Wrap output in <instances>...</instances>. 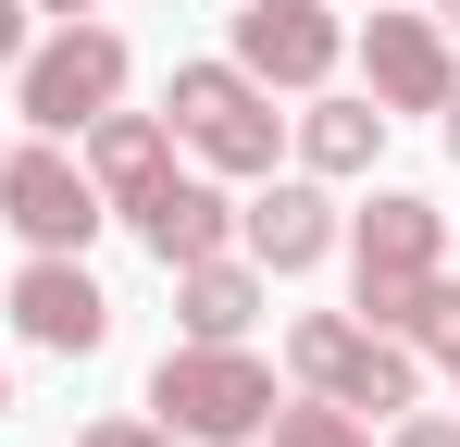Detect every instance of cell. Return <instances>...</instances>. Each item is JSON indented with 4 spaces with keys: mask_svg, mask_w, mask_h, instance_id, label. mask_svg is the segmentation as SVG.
Segmentation results:
<instances>
[{
    "mask_svg": "<svg viewBox=\"0 0 460 447\" xmlns=\"http://www.w3.org/2000/svg\"><path fill=\"white\" fill-rule=\"evenodd\" d=\"M162 174H174V125H162V112H100V125H87V187H100V199L137 212Z\"/></svg>",
    "mask_w": 460,
    "mask_h": 447,
    "instance_id": "11",
    "label": "cell"
},
{
    "mask_svg": "<svg viewBox=\"0 0 460 447\" xmlns=\"http://www.w3.org/2000/svg\"><path fill=\"white\" fill-rule=\"evenodd\" d=\"M411 348H436V361H448V385H460V286H448V274H436V286H423V311H411Z\"/></svg>",
    "mask_w": 460,
    "mask_h": 447,
    "instance_id": "16",
    "label": "cell"
},
{
    "mask_svg": "<svg viewBox=\"0 0 460 447\" xmlns=\"http://www.w3.org/2000/svg\"><path fill=\"white\" fill-rule=\"evenodd\" d=\"M25 13L38 0H0V63H25Z\"/></svg>",
    "mask_w": 460,
    "mask_h": 447,
    "instance_id": "19",
    "label": "cell"
},
{
    "mask_svg": "<svg viewBox=\"0 0 460 447\" xmlns=\"http://www.w3.org/2000/svg\"><path fill=\"white\" fill-rule=\"evenodd\" d=\"M0 410H13V385H0Z\"/></svg>",
    "mask_w": 460,
    "mask_h": 447,
    "instance_id": "23",
    "label": "cell"
},
{
    "mask_svg": "<svg viewBox=\"0 0 460 447\" xmlns=\"http://www.w3.org/2000/svg\"><path fill=\"white\" fill-rule=\"evenodd\" d=\"M236 236H249L261 274H311V261L336 249V212H323V187H261V199L236 212Z\"/></svg>",
    "mask_w": 460,
    "mask_h": 447,
    "instance_id": "12",
    "label": "cell"
},
{
    "mask_svg": "<svg viewBox=\"0 0 460 447\" xmlns=\"http://www.w3.org/2000/svg\"><path fill=\"white\" fill-rule=\"evenodd\" d=\"M349 261H361V323L374 336H411V311H423L436 261H448V212L411 199V187H385L374 212L349 224Z\"/></svg>",
    "mask_w": 460,
    "mask_h": 447,
    "instance_id": "2",
    "label": "cell"
},
{
    "mask_svg": "<svg viewBox=\"0 0 460 447\" xmlns=\"http://www.w3.org/2000/svg\"><path fill=\"white\" fill-rule=\"evenodd\" d=\"M13 323H25V348H63V361H87L100 336H112V298L87 286L75 249H38L25 274H13Z\"/></svg>",
    "mask_w": 460,
    "mask_h": 447,
    "instance_id": "6",
    "label": "cell"
},
{
    "mask_svg": "<svg viewBox=\"0 0 460 447\" xmlns=\"http://www.w3.org/2000/svg\"><path fill=\"white\" fill-rule=\"evenodd\" d=\"M385 149V100H323V112H299V162L311 174H374Z\"/></svg>",
    "mask_w": 460,
    "mask_h": 447,
    "instance_id": "14",
    "label": "cell"
},
{
    "mask_svg": "<svg viewBox=\"0 0 460 447\" xmlns=\"http://www.w3.org/2000/svg\"><path fill=\"white\" fill-rule=\"evenodd\" d=\"M436 25H460V0H436Z\"/></svg>",
    "mask_w": 460,
    "mask_h": 447,
    "instance_id": "22",
    "label": "cell"
},
{
    "mask_svg": "<svg viewBox=\"0 0 460 447\" xmlns=\"http://www.w3.org/2000/svg\"><path fill=\"white\" fill-rule=\"evenodd\" d=\"M361 74H374V100L385 112H448V38L423 25V13H385L374 0V25H361Z\"/></svg>",
    "mask_w": 460,
    "mask_h": 447,
    "instance_id": "9",
    "label": "cell"
},
{
    "mask_svg": "<svg viewBox=\"0 0 460 447\" xmlns=\"http://www.w3.org/2000/svg\"><path fill=\"white\" fill-rule=\"evenodd\" d=\"M125 224L150 236V261H162V274H187V261H212V249L236 236V212L212 199V187H199V174H162V187H150V199H137Z\"/></svg>",
    "mask_w": 460,
    "mask_h": 447,
    "instance_id": "10",
    "label": "cell"
},
{
    "mask_svg": "<svg viewBox=\"0 0 460 447\" xmlns=\"http://www.w3.org/2000/svg\"><path fill=\"white\" fill-rule=\"evenodd\" d=\"M87 447H174V435H162V423H100Z\"/></svg>",
    "mask_w": 460,
    "mask_h": 447,
    "instance_id": "18",
    "label": "cell"
},
{
    "mask_svg": "<svg viewBox=\"0 0 460 447\" xmlns=\"http://www.w3.org/2000/svg\"><path fill=\"white\" fill-rule=\"evenodd\" d=\"M261 435H274V447H374V435H361V410H336V398H274Z\"/></svg>",
    "mask_w": 460,
    "mask_h": 447,
    "instance_id": "15",
    "label": "cell"
},
{
    "mask_svg": "<svg viewBox=\"0 0 460 447\" xmlns=\"http://www.w3.org/2000/svg\"><path fill=\"white\" fill-rule=\"evenodd\" d=\"M150 423L174 447H249L261 435V423H274V372L249 361V348H212V336H199V348H174V361L150 372Z\"/></svg>",
    "mask_w": 460,
    "mask_h": 447,
    "instance_id": "1",
    "label": "cell"
},
{
    "mask_svg": "<svg viewBox=\"0 0 460 447\" xmlns=\"http://www.w3.org/2000/svg\"><path fill=\"white\" fill-rule=\"evenodd\" d=\"M398 447H460V423H448V410H411V423H398Z\"/></svg>",
    "mask_w": 460,
    "mask_h": 447,
    "instance_id": "17",
    "label": "cell"
},
{
    "mask_svg": "<svg viewBox=\"0 0 460 447\" xmlns=\"http://www.w3.org/2000/svg\"><path fill=\"white\" fill-rule=\"evenodd\" d=\"M162 112H174V137L199 149L212 174H274V137H287V112H274V87H261L249 63H187Z\"/></svg>",
    "mask_w": 460,
    "mask_h": 447,
    "instance_id": "3",
    "label": "cell"
},
{
    "mask_svg": "<svg viewBox=\"0 0 460 447\" xmlns=\"http://www.w3.org/2000/svg\"><path fill=\"white\" fill-rule=\"evenodd\" d=\"M448 162H460V87H448Z\"/></svg>",
    "mask_w": 460,
    "mask_h": 447,
    "instance_id": "20",
    "label": "cell"
},
{
    "mask_svg": "<svg viewBox=\"0 0 460 447\" xmlns=\"http://www.w3.org/2000/svg\"><path fill=\"white\" fill-rule=\"evenodd\" d=\"M38 13H100V0H38Z\"/></svg>",
    "mask_w": 460,
    "mask_h": 447,
    "instance_id": "21",
    "label": "cell"
},
{
    "mask_svg": "<svg viewBox=\"0 0 460 447\" xmlns=\"http://www.w3.org/2000/svg\"><path fill=\"white\" fill-rule=\"evenodd\" d=\"M13 100H25V125H50V137H87V125L125 100V38L63 13V38H50V50H25V87H13Z\"/></svg>",
    "mask_w": 460,
    "mask_h": 447,
    "instance_id": "5",
    "label": "cell"
},
{
    "mask_svg": "<svg viewBox=\"0 0 460 447\" xmlns=\"http://www.w3.org/2000/svg\"><path fill=\"white\" fill-rule=\"evenodd\" d=\"M0 212L25 224L38 249H87L100 236V187H87L63 149H0Z\"/></svg>",
    "mask_w": 460,
    "mask_h": 447,
    "instance_id": "7",
    "label": "cell"
},
{
    "mask_svg": "<svg viewBox=\"0 0 460 447\" xmlns=\"http://www.w3.org/2000/svg\"><path fill=\"white\" fill-rule=\"evenodd\" d=\"M174 311H187V336H212V348H225V336H249V311H261V274L212 249V261H187V274H174Z\"/></svg>",
    "mask_w": 460,
    "mask_h": 447,
    "instance_id": "13",
    "label": "cell"
},
{
    "mask_svg": "<svg viewBox=\"0 0 460 447\" xmlns=\"http://www.w3.org/2000/svg\"><path fill=\"white\" fill-rule=\"evenodd\" d=\"M336 50H349V38H336L323 0H249V13H236V63L261 74V87H323Z\"/></svg>",
    "mask_w": 460,
    "mask_h": 447,
    "instance_id": "8",
    "label": "cell"
},
{
    "mask_svg": "<svg viewBox=\"0 0 460 447\" xmlns=\"http://www.w3.org/2000/svg\"><path fill=\"white\" fill-rule=\"evenodd\" d=\"M287 361H299V385L336 398V410H411V398H423L411 336H374V323H349V311H299Z\"/></svg>",
    "mask_w": 460,
    "mask_h": 447,
    "instance_id": "4",
    "label": "cell"
}]
</instances>
